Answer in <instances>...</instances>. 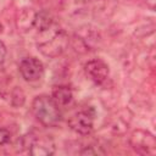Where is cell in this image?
Listing matches in <instances>:
<instances>
[{
  "label": "cell",
  "instance_id": "1",
  "mask_svg": "<svg viewBox=\"0 0 156 156\" xmlns=\"http://www.w3.org/2000/svg\"><path fill=\"white\" fill-rule=\"evenodd\" d=\"M32 112L44 127H55L60 123L62 113L60 106L49 95L41 94L33 99Z\"/></svg>",
  "mask_w": 156,
  "mask_h": 156
},
{
  "label": "cell",
  "instance_id": "2",
  "mask_svg": "<svg viewBox=\"0 0 156 156\" xmlns=\"http://www.w3.org/2000/svg\"><path fill=\"white\" fill-rule=\"evenodd\" d=\"M68 44H69V37L67 32L63 29H57L55 33H52L50 39L39 41L37 46H38V50L44 56L55 58L65 52Z\"/></svg>",
  "mask_w": 156,
  "mask_h": 156
},
{
  "label": "cell",
  "instance_id": "3",
  "mask_svg": "<svg viewBox=\"0 0 156 156\" xmlns=\"http://www.w3.org/2000/svg\"><path fill=\"white\" fill-rule=\"evenodd\" d=\"M128 143L130 147L139 155H155L156 139L154 134L145 129H135L130 133Z\"/></svg>",
  "mask_w": 156,
  "mask_h": 156
},
{
  "label": "cell",
  "instance_id": "4",
  "mask_svg": "<svg viewBox=\"0 0 156 156\" xmlns=\"http://www.w3.org/2000/svg\"><path fill=\"white\" fill-rule=\"evenodd\" d=\"M68 127L80 135H89L94 129V112L82 110L73 113L68 119Z\"/></svg>",
  "mask_w": 156,
  "mask_h": 156
},
{
  "label": "cell",
  "instance_id": "5",
  "mask_svg": "<svg viewBox=\"0 0 156 156\" xmlns=\"http://www.w3.org/2000/svg\"><path fill=\"white\" fill-rule=\"evenodd\" d=\"M84 72H85V76L93 83H95L96 85H101L107 80L110 74V68L104 60L93 58L84 65Z\"/></svg>",
  "mask_w": 156,
  "mask_h": 156
},
{
  "label": "cell",
  "instance_id": "6",
  "mask_svg": "<svg viewBox=\"0 0 156 156\" xmlns=\"http://www.w3.org/2000/svg\"><path fill=\"white\" fill-rule=\"evenodd\" d=\"M20 73L27 82H37L44 74V65L35 57H26L20 63Z\"/></svg>",
  "mask_w": 156,
  "mask_h": 156
},
{
  "label": "cell",
  "instance_id": "7",
  "mask_svg": "<svg viewBox=\"0 0 156 156\" xmlns=\"http://www.w3.org/2000/svg\"><path fill=\"white\" fill-rule=\"evenodd\" d=\"M96 40H98V37L94 33V30L85 27V28H80V30L73 35L72 45L76 51L87 52L93 48V45Z\"/></svg>",
  "mask_w": 156,
  "mask_h": 156
},
{
  "label": "cell",
  "instance_id": "8",
  "mask_svg": "<svg viewBox=\"0 0 156 156\" xmlns=\"http://www.w3.org/2000/svg\"><path fill=\"white\" fill-rule=\"evenodd\" d=\"M29 154L33 156H50L55 152V143L49 136H37L33 135Z\"/></svg>",
  "mask_w": 156,
  "mask_h": 156
},
{
  "label": "cell",
  "instance_id": "9",
  "mask_svg": "<svg viewBox=\"0 0 156 156\" xmlns=\"http://www.w3.org/2000/svg\"><path fill=\"white\" fill-rule=\"evenodd\" d=\"M34 17L35 11L30 7H23L17 15V28L21 32H28L32 27H34Z\"/></svg>",
  "mask_w": 156,
  "mask_h": 156
},
{
  "label": "cell",
  "instance_id": "10",
  "mask_svg": "<svg viewBox=\"0 0 156 156\" xmlns=\"http://www.w3.org/2000/svg\"><path fill=\"white\" fill-rule=\"evenodd\" d=\"M51 98L54 99V101L60 107H65V106H68L72 102V100H73V93H72V90H71L69 87L58 85V87H55L52 89Z\"/></svg>",
  "mask_w": 156,
  "mask_h": 156
},
{
  "label": "cell",
  "instance_id": "11",
  "mask_svg": "<svg viewBox=\"0 0 156 156\" xmlns=\"http://www.w3.org/2000/svg\"><path fill=\"white\" fill-rule=\"evenodd\" d=\"M54 23V15L51 11L43 9L39 12H35L34 17V27L39 32H46L51 28Z\"/></svg>",
  "mask_w": 156,
  "mask_h": 156
},
{
  "label": "cell",
  "instance_id": "12",
  "mask_svg": "<svg viewBox=\"0 0 156 156\" xmlns=\"http://www.w3.org/2000/svg\"><path fill=\"white\" fill-rule=\"evenodd\" d=\"M26 102V95L24 91L20 87H15L10 93V104L13 107H21Z\"/></svg>",
  "mask_w": 156,
  "mask_h": 156
},
{
  "label": "cell",
  "instance_id": "13",
  "mask_svg": "<svg viewBox=\"0 0 156 156\" xmlns=\"http://www.w3.org/2000/svg\"><path fill=\"white\" fill-rule=\"evenodd\" d=\"M129 122H130V117L119 113L118 117H117V119H116V121L113 122V124H112L113 132L117 133V134H123V133L128 129Z\"/></svg>",
  "mask_w": 156,
  "mask_h": 156
},
{
  "label": "cell",
  "instance_id": "14",
  "mask_svg": "<svg viewBox=\"0 0 156 156\" xmlns=\"http://www.w3.org/2000/svg\"><path fill=\"white\" fill-rule=\"evenodd\" d=\"M101 146H96V145H89V146H85L80 154L82 155H98V154H104L105 151L100 150Z\"/></svg>",
  "mask_w": 156,
  "mask_h": 156
},
{
  "label": "cell",
  "instance_id": "15",
  "mask_svg": "<svg viewBox=\"0 0 156 156\" xmlns=\"http://www.w3.org/2000/svg\"><path fill=\"white\" fill-rule=\"evenodd\" d=\"M11 139V134L7 129L5 128H0V146L6 145Z\"/></svg>",
  "mask_w": 156,
  "mask_h": 156
},
{
  "label": "cell",
  "instance_id": "16",
  "mask_svg": "<svg viewBox=\"0 0 156 156\" xmlns=\"http://www.w3.org/2000/svg\"><path fill=\"white\" fill-rule=\"evenodd\" d=\"M6 52H7V50H6V46H5V44L2 43V41H0V65L5 61V57H6Z\"/></svg>",
  "mask_w": 156,
  "mask_h": 156
},
{
  "label": "cell",
  "instance_id": "17",
  "mask_svg": "<svg viewBox=\"0 0 156 156\" xmlns=\"http://www.w3.org/2000/svg\"><path fill=\"white\" fill-rule=\"evenodd\" d=\"M145 4H146V6H147L151 11H155V7H156V0H145Z\"/></svg>",
  "mask_w": 156,
  "mask_h": 156
},
{
  "label": "cell",
  "instance_id": "18",
  "mask_svg": "<svg viewBox=\"0 0 156 156\" xmlns=\"http://www.w3.org/2000/svg\"><path fill=\"white\" fill-rule=\"evenodd\" d=\"M1 32H2V24L0 23V33H1Z\"/></svg>",
  "mask_w": 156,
  "mask_h": 156
}]
</instances>
